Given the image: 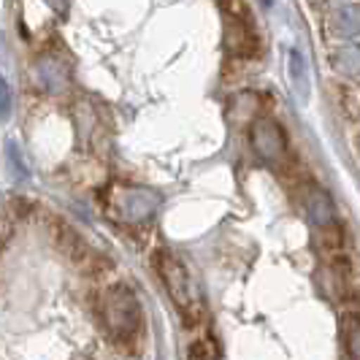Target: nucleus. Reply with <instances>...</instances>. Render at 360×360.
Returning <instances> with one entry per match:
<instances>
[{"label":"nucleus","instance_id":"nucleus-1","mask_svg":"<svg viewBox=\"0 0 360 360\" xmlns=\"http://www.w3.org/2000/svg\"><path fill=\"white\" fill-rule=\"evenodd\" d=\"M98 317L114 342H130L141 330V304L127 285H111L98 301Z\"/></svg>","mask_w":360,"mask_h":360},{"label":"nucleus","instance_id":"nucleus-2","mask_svg":"<svg viewBox=\"0 0 360 360\" xmlns=\"http://www.w3.org/2000/svg\"><path fill=\"white\" fill-rule=\"evenodd\" d=\"M155 266H158V274L162 276L165 290H168L171 301L176 304V309H179L190 323H198L200 295H198V288H195V279H193L190 269L181 263L176 255H171V252H158Z\"/></svg>","mask_w":360,"mask_h":360},{"label":"nucleus","instance_id":"nucleus-3","mask_svg":"<svg viewBox=\"0 0 360 360\" xmlns=\"http://www.w3.org/2000/svg\"><path fill=\"white\" fill-rule=\"evenodd\" d=\"M160 195L149 187H133V184H117L106 193V214L117 222H144L158 212Z\"/></svg>","mask_w":360,"mask_h":360},{"label":"nucleus","instance_id":"nucleus-4","mask_svg":"<svg viewBox=\"0 0 360 360\" xmlns=\"http://www.w3.org/2000/svg\"><path fill=\"white\" fill-rule=\"evenodd\" d=\"M225 14V46L236 57H252L257 54V30L252 25L250 11L241 0H219Z\"/></svg>","mask_w":360,"mask_h":360},{"label":"nucleus","instance_id":"nucleus-5","mask_svg":"<svg viewBox=\"0 0 360 360\" xmlns=\"http://www.w3.org/2000/svg\"><path fill=\"white\" fill-rule=\"evenodd\" d=\"M250 144L255 155L271 168H282L288 160V136L271 117H257L250 127Z\"/></svg>","mask_w":360,"mask_h":360},{"label":"nucleus","instance_id":"nucleus-6","mask_svg":"<svg viewBox=\"0 0 360 360\" xmlns=\"http://www.w3.org/2000/svg\"><path fill=\"white\" fill-rule=\"evenodd\" d=\"M304 209H307V217L311 219L314 228H320L323 233H333L339 231V214H336V206L330 195L325 193L323 187L317 184H307L304 190Z\"/></svg>","mask_w":360,"mask_h":360},{"label":"nucleus","instance_id":"nucleus-7","mask_svg":"<svg viewBox=\"0 0 360 360\" xmlns=\"http://www.w3.org/2000/svg\"><path fill=\"white\" fill-rule=\"evenodd\" d=\"M33 76H36L38 87H44V90H49V92H60L65 87V68H63V63L54 60V57H41L36 63Z\"/></svg>","mask_w":360,"mask_h":360},{"label":"nucleus","instance_id":"nucleus-8","mask_svg":"<svg viewBox=\"0 0 360 360\" xmlns=\"http://www.w3.org/2000/svg\"><path fill=\"white\" fill-rule=\"evenodd\" d=\"M330 33L336 38L360 36V3H347L330 17Z\"/></svg>","mask_w":360,"mask_h":360},{"label":"nucleus","instance_id":"nucleus-9","mask_svg":"<svg viewBox=\"0 0 360 360\" xmlns=\"http://www.w3.org/2000/svg\"><path fill=\"white\" fill-rule=\"evenodd\" d=\"M330 65L333 71L342 73V76H360V46H344L339 52H333L330 57Z\"/></svg>","mask_w":360,"mask_h":360},{"label":"nucleus","instance_id":"nucleus-10","mask_svg":"<svg viewBox=\"0 0 360 360\" xmlns=\"http://www.w3.org/2000/svg\"><path fill=\"white\" fill-rule=\"evenodd\" d=\"M290 76H292V84L298 95H309V71H307V57L298 52V49H290Z\"/></svg>","mask_w":360,"mask_h":360},{"label":"nucleus","instance_id":"nucleus-11","mask_svg":"<svg viewBox=\"0 0 360 360\" xmlns=\"http://www.w3.org/2000/svg\"><path fill=\"white\" fill-rule=\"evenodd\" d=\"M344 330H347V352L349 358L360 360V317H344Z\"/></svg>","mask_w":360,"mask_h":360},{"label":"nucleus","instance_id":"nucleus-12","mask_svg":"<svg viewBox=\"0 0 360 360\" xmlns=\"http://www.w3.org/2000/svg\"><path fill=\"white\" fill-rule=\"evenodd\" d=\"M6 158H8V160H11V165H14V176H17V179H27V168H25V160L19 158L17 146L8 144V149H6Z\"/></svg>","mask_w":360,"mask_h":360},{"label":"nucleus","instance_id":"nucleus-13","mask_svg":"<svg viewBox=\"0 0 360 360\" xmlns=\"http://www.w3.org/2000/svg\"><path fill=\"white\" fill-rule=\"evenodd\" d=\"M11 111V90H8V82H3V117H8Z\"/></svg>","mask_w":360,"mask_h":360},{"label":"nucleus","instance_id":"nucleus-14","mask_svg":"<svg viewBox=\"0 0 360 360\" xmlns=\"http://www.w3.org/2000/svg\"><path fill=\"white\" fill-rule=\"evenodd\" d=\"M263 3H266V6H271V3H274V0H263Z\"/></svg>","mask_w":360,"mask_h":360}]
</instances>
